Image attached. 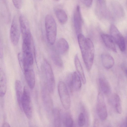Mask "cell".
<instances>
[{
  "instance_id": "7a4b0ae2",
  "label": "cell",
  "mask_w": 127,
  "mask_h": 127,
  "mask_svg": "<svg viewBox=\"0 0 127 127\" xmlns=\"http://www.w3.org/2000/svg\"><path fill=\"white\" fill-rule=\"evenodd\" d=\"M45 26L47 41L50 44L53 45L56 38L57 27L56 22L52 15L48 14L46 16Z\"/></svg>"
},
{
  "instance_id": "44dd1931",
  "label": "cell",
  "mask_w": 127,
  "mask_h": 127,
  "mask_svg": "<svg viewBox=\"0 0 127 127\" xmlns=\"http://www.w3.org/2000/svg\"><path fill=\"white\" fill-rule=\"evenodd\" d=\"M74 90L78 91L81 88L82 84L81 78L77 72L72 74Z\"/></svg>"
},
{
  "instance_id": "f546056e",
  "label": "cell",
  "mask_w": 127,
  "mask_h": 127,
  "mask_svg": "<svg viewBox=\"0 0 127 127\" xmlns=\"http://www.w3.org/2000/svg\"><path fill=\"white\" fill-rule=\"evenodd\" d=\"M2 127H10V125L6 122H4L2 124Z\"/></svg>"
},
{
  "instance_id": "7c38bea8",
  "label": "cell",
  "mask_w": 127,
  "mask_h": 127,
  "mask_svg": "<svg viewBox=\"0 0 127 127\" xmlns=\"http://www.w3.org/2000/svg\"><path fill=\"white\" fill-rule=\"evenodd\" d=\"M19 23L22 37L31 33L28 22L22 15H20L19 17Z\"/></svg>"
},
{
  "instance_id": "cb8c5ba5",
  "label": "cell",
  "mask_w": 127,
  "mask_h": 127,
  "mask_svg": "<svg viewBox=\"0 0 127 127\" xmlns=\"http://www.w3.org/2000/svg\"><path fill=\"white\" fill-rule=\"evenodd\" d=\"M114 106L117 112L121 114L122 112V107L121 100L119 95L117 94H115L114 96Z\"/></svg>"
},
{
  "instance_id": "8fae6325",
  "label": "cell",
  "mask_w": 127,
  "mask_h": 127,
  "mask_svg": "<svg viewBox=\"0 0 127 127\" xmlns=\"http://www.w3.org/2000/svg\"><path fill=\"white\" fill-rule=\"evenodd\" d=\"M102 39L106 46L115 52L117 50L115 44V42L111 35L102 33L101 35Z\"/></svg>"
},
{
  "instance_id": "d4e9b609",
  "label": "cell",
  "mask_w": 127,
  "mask_h": 127,
  "mask_svg": "<svg viewBox=\"0 0 127 127\" xmlns=\"http://www.w3.org/2000/svg\"><path fill=\"white\" fill-rule=\"evenodd\" d=\"M66 83L70 92L72 93L74 90L72 74L69 75L66 78Z\"/></svg>"
},
{
  "instance_id": "f1b7e54d",
  "label": "cell",
  "mask_w": 127,
  "mask_h": 127,
  "mask_svg": "<svg viewBox=\"0 0 127 127\" xmlns=\"http://www.w3.org/2000/svg\"><path fill=\"white\" fill-rule=\"evenodd\" d=\"M3 52L2 45L0 37V59H1L3 56Z\"/></svg>"
},
{
  "instance_id": "e0dca14e",
  "label": "cell",
  "mask_w": 127,
  "mask_h": 127,
  "mask_svg": "<svg viewBox=\"0 0 127 127\" xmlns=\"http://www.w3.org/2000/svg\"><path fill=\"white\" fill-rule=\"evenodd\" d=\"M57 46L59 53L62 55L66 53L69 49L68 42L65 39L63 38H60L58 40Z\"/></svg>"
},
{
  "instance_id": "603a6c76",
  "label": "cell",
  "mask_w": 127,
  "mask_h": 127,
  "mask_svg": "<svg viewBox=\"0 0 127 127\" xmlns=\"http://www.w3.org/2000/svg\"><path fill=\"white\" fill-rule=\"evenodd\" d=\"M51 57L52 61L55 65L60 67L63 66V61L57 53L55 52H53L51 54Z\"/></svg>"
},
{
  "instance_id": "1f68e13d",
  "label": "cell",
  "mask_w": 127,
  "mask_h": 127,
  "mask_svg": "<svg viewBox=\"0 0 127 127\" xmlns=\"http://www.w3.org/2000/svg\"></svg>"
},
{
  "instance_id": "3957f363",
  "label": "cell",
  "mask_w": 127,
  "mask_h": 127,
  "mask_svg": "<svg viewBox=\"0 0 127 127\" xmlns=\"http://www.w3.org/2000/svg\"><path fill=\"white\" fill-rule=\"evenodd\" d=\"M22 106L27 117L31 119L32 116V110L29 90L28 87L25 86L23 90L22 99Z\"/></svg>"
},
{
  "instance_id": "9a60e30c",
  "label": "cell",
  "mask_w": 127,
  "mask_h": 127,
  "mask_svg": "<svg viewBox=\"0 0 127 127\" xmlns=\"http://www.w3.org/2000/svg\"><path fill=\"white\" fill-rule=\"evenodd\" d=\"M7 90V81L6 75L3 70L0 68V96L3 97Z\"/></svg>"
},
{
  "instance_id": "9c48e42d",
  "label": "cell",
  "mask_w": 127,
  "mask_h": 127,
  "mask_svg": "<svg viewBox=\"0 0 127 127\" xmlns=\"http://www.w3.org/2000/svg\"><path fill=\"white\" fill-rule=\"evenodd\" d=\"M73 21L74 28L77 35L82 33V20L80 6L77 5L73 14Z\"/></svg>"
},
{
  "instance_id": "484cf974",
  "label": "cell",
  "mask_w": 127,
  "mask_h": 127,
  "mask_svg": "<svg viewBox=\"0 0 127 127\" xmlns=\"http://www.w3.org/2000/svg\"><path fill=\"white\" fill-rule=\"evenodd\" d=\"M86 119L85 115L83 113H81L79 114L78 117V125L80 127L83 126L85 124Z\"/></svg>"
},
{
  "instance_id": "2e32d148",
  "label": "cell",
  "mask_w": 127,
  "mask_h": 127,
  "mask_svg": "<svg viewBox=\"0 0 127 127\" xmlns=\"http://www.w3.org/2000/svg\"><path fill=\"white\" fill-rule=\"evenodd\" d=\"M74 63L78 74L84 84L86 83V81L83 70L78 55H76L74 58Z\"/></svg>"
},
{
  "instance_id": "8992f818",
  "label": "cell",
  "mask_w": 127,
  "mask_h": 127,
  "mask_svg": "<svg viewBox=\"0 0 127 127\" xmlns=\"http://www.w3.org/2000/svg\"><path fill=\"white\" fill-rule=\"evenodd\" d=\"M111 35L120 50L123 52L125 50L126 45L125 38L117 27L114 25H111L110 28Z\"/></svg>"
},
{
  "instance_id": "ba28073f",
  "label": "cell",
  "mask_w": 127,
  "mask_h": 127,
  "mask_svg": "<svg viewBox=\"0 0 127 127\" xmlns=\"http://www.w3.org/2000/svg\"><path fill=\"white\" fill-rule=\"evenodd\" d=\"M96 110L100 119L102 121H105L107 117V110L104 96L101 92L99 93L97 95Z\"/></svg>"
},
{
  "instance_id": "52a82bcc",
  "label": "cell",
  "mask_w": 127,
  "mask_h": 127,
  "mask_svg": "<svg viewBox=\"0 0 127 127\" xmlns=\"http://www.w3.org/2000/svg\"><path fill=\"white\" fill-rule=\"evenodd\" d=\"M20 29L16 16L14 17L11 23L10 32L11 42L14 45H16L19 42L21 32Z\"/></svg>"
},
{
  "instance_id": "4316f807",
  "label": "cell",
  "mask_w": 127,
  "mask_h": 127,
  "mask_svg": "<svg viewBox=\"0 0 127 127\" xmlns=\"http://www.w3.org/2000/svg\"><path fill=\"white\" fill-rule=\"evenodd\" d=\"M15 7L17 9L21 8L22 5V0H12Z\"/></svg>"
},
{
  "instance_id": "277c9868",
  "label": "cell",
  "mask_w": 127,
  "mask_h": 127,
  "mask_svg": "<svg viewBox=\"0 0 127 127\" xmlns=\"http://www.w3.org/2000/svg\"><path fill=\"white\" fill-rule=\"evenodd\" d=\"M58 89L60 100L64 108L66 110L70 107L71 100L68 88L65 83L62 81L58 83Z\"/></svg>"
},
{
  "instance_id": "d6986e66",
  "label": "cell",
  "mask_w": 127,
  "mask_h": 127,
  "mask_svg": "<svg viewBox=\"0 0 127 127\" xmlns=\"http://www.w3.org/2000/svg\"><path fill=\"white\" fill-rule=\"evenodd\" d=\"M52 112L54 124L55 126H61L62 116L60 110L59 109L56 108L53 110Z\"/></svg>"
},
{
  "instance_id": "5b68a950",
  "label": "cell",
  "mask_w": 127,
  "mask_h": 127,
  "mask_svg": "<svg viewBox=\"0 0 127 127\" xmlns=\"http://www.w3.org/2000/svg\"><path fill=\"white\" fill-rule=\"evenodd\" d=\"M44 67L48 89L50 93H52L54 92L55 86V77L51 67L46 60L44 61Z\"/></svg>"
},
{
  "instance_id": "6da1fadb",
  "label": "cell",
  "mask_w": 127,
  "mask_h": 127,
  "mask_svg": "<svg viewBox=\"0 0 127 127\" xmlns=\"http://www.w3.org/2000/svg\"><path fill=\"white\" fill-rule=\"evenodd\" d=\"M77 39L82 57L88 71L91 69L94 57V44L88 38L86 37L82 33L77 35Z\"/></svg>"
},
{
  "instance_id": "4fadbf2b",
  "label": "cell",
  "mask_w": 127,
  "mask_h": 127,
  "mask_svg": "<svg viewBox=\"0 0 127 127\" xmlns=\"http://www.w3.org/2000/svg\"><path fill=\"white\" fill-rule=\"evenodd\" d=\"M99 86L103 93L106 95H110L111 92L110 85L108 81L103 77H100L98 80Z\"/></svg>"
},
{
  "instance_id": "30bf717a",
  "label": "cell",
  "mask_w": 127,
  "mask_h": 127,
  "mask_svg": "<svg viewBox=\"0 0 127 127\" xmlns=\"http://www.w3.org/2000/svg\"><path fill=\"white\" fill-rule=\"evenodd\" d=\"M25 79L29 88L33 89L35 86V76L34 72L32 68L24 70Z\"/></svg>"
},
{
  "instance_id": "ac0fdd59",
  "label": "cell",
  "mask_w": 127,
  "mask_h": 127,
  "mask_svg": "<svg viewBox=\"0 0 127 127\" xmlns=\"http://www.w3.org/2000/svg\"><path fill=\"white\" fill-rule=\"evenodd\" d=\"M15 88L18 103L21 109L22 110L21 102L23 90L21 83L19 80H17L16 81Z\"/></svg>"
},
{
  "instance_id": "7402d4cb",
  "label": "cell",
  "mask_w": 127,
  "mask_h": 127,
  "mask_svg": "<svg viewBox=\"0 0 127 127\" xmlns=\"http://www.w3.org/2000/svg\"><path fill=\"white\" fill-rule=\"evenodd\" d=\"M62 123L65 127H71L73 126V121L69 114L66 113L63 115L62 116Z\"/></svg>"
},
{
  "instance_id": "ffe728a7",
  "label": "cell",
  "mask_w": 127,
  "mask_h": 127,
  "mask_svg": "<svg viewBox=\"0 0 127 127\" xmlns=\"http://www.w3.org/2000/svg\"><path fill=\"white\" fill-rule=\"evenodd\" d=\"M56 16L59 22L62 24H64L67 22L68 17L66 14L63 9L58 8L55 10Z\"/></svg>"
},
{
  "instance_id": "5bb4252c",
  "label": "cell",
  "mask_w": 127,
  "mask_h": 127,
  "mask_svg": "<svg viewBox=\"0 0 127 127\" xmlns=\"http://www.w3.org/2000/svg\"><path fill=\"white\" fill-rule=\"evenodd\" d=\"M101 59L102 64L105 68L109 69L113 66L114 60L110 55L106 53L103 54L101 55Z\"/></svg>"
},
{
  "instance_id": "4dcf8cb0",
  "label": "cell",
  "mask_w": 127,
  "mask_h": 127,
  "mask_svg": "<svg viewBox=\"0 0 127 127\" xmlns=\"http://www.w3.org/2000/svg\"><path fill=\"white\" fill-rule=\"evenodd\" d=\"M98 121L97 119H96L95 121L94 125L95 126L94 127H98L99 125Z\"/></svg>"
},
{
  "instance_id": "83f0119b",
  "label": "cell",
  "mask_w": 127,
  "mask_h": 127,
  "mask_svg": "<svg viewBox=\"0 0 127 127\" xmlns=\"http://www.w3.org/2000/svg\"><path fill=\"white\" fill-rule=\"evenodd\" d=\"M82 3L87 7H90L92 5L93 0H80Z\"/></svg>"
}]
</instances>
